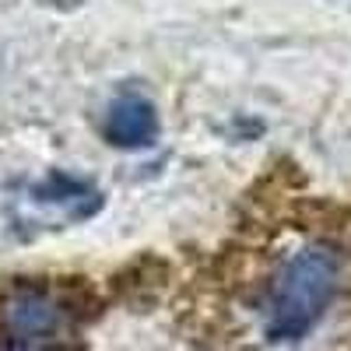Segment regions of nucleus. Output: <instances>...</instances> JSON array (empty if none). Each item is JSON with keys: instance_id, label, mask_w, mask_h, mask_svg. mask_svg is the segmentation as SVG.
<instances>
[{"instance_id": "f257e3e1", "label": "nucleus", "mask_w": 351, "mask_h": 351, "mask_svg": "<svg viewBox=\"0 0 351 351\" xmlns=\"http://www.w3.org/2000/svg\"><path fill=\"white\" fill-rule=\"evenodd\" d=\"M341 274V253L330 243H313L291 256L267 295V337L299 341L324 316Z\"/></svg>"}, {"instance_id": "f03ea898", "label": "nucleus", "mask_w": 351, "mask_h": 351, "mask_svg": "<svg viewBox=\"0 0 351 351\" xmlns=\"http://www.w3.org/2000/svg\"><path fill=\"white\" fill-rule=\"evenodd\" d=\"M71 327V309L49 288L21 285L0 299V337L11 348H39Z\"/></svg>"}, {"instance_id": "7ed1b4c3", "label": "nucleus", "mask_w": 351, "mask_h": 351, "mask_svg": "<svg viewBox=\"0 0 351 351\" xmlns=\"http://www.w3.org/2000/svg\"><path fill=\"white\" fill-rule=\"evenodd\" d=\"M106 137L116 148H148L158 137V112L148 99L123 95L109 106L106 116Z\"/></svg>"}, {"instance_id": "20e7f679", "label": "nucleus", "mask_w": 351, "mask_h": 351, "mask_svg": "<svg viewBox=\"0 0 351 351\" xmlns=\"http://www.w3.org/2000/svg\"><path fill=\"white\" fill-rule=\"evenodd\" d=\"M32 197L39 204H49V208H67V215L74 221L92 218L102 208V193L88 180H74V176H67V172H49L46 180L32 190Z\"/></svg>"}]
</instances>
